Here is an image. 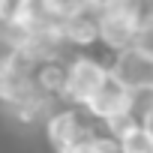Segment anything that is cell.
Here are the masks:
<instances>
[{
	"label": "cell",
	"mask_w": 153,
	"mask_h": 153,
	"mask_svg": "<svg viewBox=\"0 0 153 153\" xmlns=\"http://www.w3.org/2000/svg\"><path fill=\"white\" fill-rule=\"evenodd\" d=\"M111 78V69L105 60L93 57L90 51H75L66 57L63 63V90H60V102L63 105H75L84 108V102Z\"/></svg>",
	"instance_id": "cell-1"
},
{
	"label": "cell",
	"mask_w": 153,
	"mask_h": 153,
	"mask_svg": "<svg viewBox=\"0 0 153 153\" xmlns=\"http://www.w3.org/2000/svg\"><path fill=\"white\" fill-rule=\"evenodd\" d=\"M141 21H144L141 9L105 6L102 15H99V45L111 57L126 51V48H135L138 36H141Z\"/></svg>",
	"instance_id": "cell-2"
},
{
	"label": "cell",
	"mask_w": 153,
	"mask_h": 153,
	"mask_svg": "<svg viewBox=\"0 0 153 153\" xmlns=\"http://www.w3.org/2000/svg\"><path fill=\"white\" fill-rule=\"evenodd\" d=\"M93 129H96V126L84 117L81 108L63 105V102H60V105L48 114V120L42 123V132H45L48 144L54 147V153H57V150H66V147L84 144V141L93 135Z\"/></svg>",
	"instance_id": "cell-3"
},
{
	"label": "cell",
	"mask_w": 153,
	"mask_h": 153,
	"mask_svg": "<svg viewBox=\"0 0 153 153\" xmlns=\"http://www.w3.org/2000/svg\"><path fill=\"white\" fill-rule=\"evenodd\" d=\"M111 78L126 87L132 96H144L153 93V54H147L144 48H126L120 54H114L108 60Z\"/></svg>",
	"instance_id": "cell-4"
},
{
	"label": "cell",
	"mask_w": 153,
	"mask_h": 153,
	"mask_svg": "<svg viewBox=\"0 0 153 153\" xmlns=\"http://www.w3.org/2000/svg\"><path fill=\"white\" fill-rule=\"evenodd\" d=\"M84 117L93 123V126H108V123H114V120H120V117H129V114H135V96L126 90V87H120L114 78H108L87 102H84Z\"/></svg>",
	"instance_id": "cell-5"
},
{
	"label": "cell",
	"mask_w": 153,
	"mask_h": 153,
	"mask_svg": "<svg viewBox=\"0 0 153 153\" xmlns=\"http://www.w3.org/2000/svg\"><path fill=\"white\" fill-rule=\"evenodd\" d=\"M99 129H105L108 135L117 138L120 153H153V141L147 138V132L141 129V123H138L135 114L120 117V120H114L108 126H99Z\"/></svg>",
	"instance_id": "cell-6"
},
{
	"label": "cell",
	"mask_w": 153,
	"mask_h": 153,
	"mask_svg": "<svg viewBox=\"0 0 153 153\" xmlns=\"http://www.w3.org/2000/svg\"><path fill=\"white\" fill-rule=\"evenodd\" d=\"M60 102L57 99H51V96H45L42 90H33L24 102H18L9 114L15 117V123H21V126H42L45 120H48V114L57 108Z\"/></svg>",
	"instance_id": "cell-7"
},
{
	"label": "cell",
	"mask_w": 153,
	"mask_h": 153,
	"mask_svg": "<svg viewBox=\"0 0 153 153\" xmlns=\"http://www.w3.org/2000/svg\"><path fill=\"white\" fill-rule=\"evenodd\" d=\"M63 63L66 60H48L39 63L36 69V90H42L45 96L60 102V90H63Z\"/></svg>",
	"instance_id": "cell-8"
},
{
	"label": "cell",
	"mask_w": 153,
	"mask_h": 153,
	"mask_svg": "<svg viewBox=\"0 0 153 153\" xmlns=\"http://www.w3.org/2000/svg\"><path fill=\"white\" fill-rule=\"evenodd\" d=\"M39 3V12L45 21H54V24H63L66 18H72L75 12L81 9L84 0H36Z\"/></svg>",
	"instance_id": "cell-9"
},
{
	"label": "cell",
	"mask_w": 153,
	"mask_h": 153,
	"mask_svg": "<svg viewBox=\"0 0 153 153\" xmlns=\"http://www.w3.org/2000/svg\"><path fill=\"white\" fill-rule=\"evenodd\" d=\"M84 153H120V144L105 129H93V135L84 141Z\"/></svg>",
	"instance_id": "cell-10"
},
{
	"label": "cell",
	"mask_w": 153,
	"mask_h": 153,
	"mask_svg": "<svg viewBox=\"0 0 153 153\" xmlns=\"http://www.w3.org/2000/svg\"><path fill=\"white\" fill-rule=\"evenodd\" d=\"M135 117H138L141 129L147 132V138L153 141V93L135 96Z\"/></svg>",
	"instance_id": "cell-11"
}]
</instances>
